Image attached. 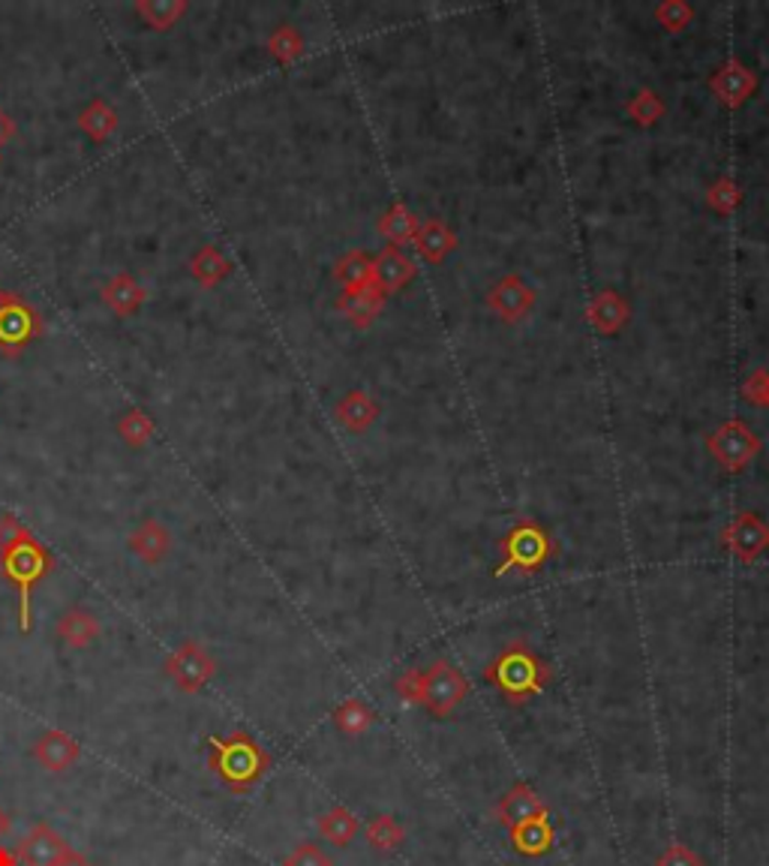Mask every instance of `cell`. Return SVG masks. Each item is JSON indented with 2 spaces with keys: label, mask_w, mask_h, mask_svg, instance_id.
<instances>
[{
  "label": "cell",
  "mask_w": 769,
  "mask_h": 866,
  "mask_svg": "<svg viewBox=\"0 0 769 866\" xmlns=\"http://www.w3.org/2000/svg\"><path fill=\"white\" fill-rule=\"evenodd\" d=\"M556 843V831L550 819L523 821L517 828H511V845L514 852L523 857H542L547 855Z\"/></svg>",
  "instance_id": "4fadbf2b"
},
{
  "label": "cell",
  "mask_w": 769,
  "mask_h": 866,
  "mask_svg": "<svg viewBox=\"0 0 769 866\" xmlns=\"http://www.w3.org/2000/svg\"><path fill=\"white\" fill-rule=\"evenodd\" d=\"M118 433H121V440L130 445H145L154 433H157V424H154V419L147 415V412L142 410H126L124 415H121V422H118Z\"/></svg>",
  "instance_id": "ffe728a7"
},
{
  "label": "cell",
  "mask_w": 769,
  "mask_h": 866,
  "mask_svg": "<svg viewBox=\"0 0 769 866\" xmlns=\"http://www.w3.org/2000/svg\"><path fill=\"white\" fill-rule=\"evenodd\" d=\"M497 819L499 824H505L511 831V828H517L523 821L547 819V803L530 786H514L505 798L499 800Z\"/></svg>",
  "instance_id": "9c48e42d"
},
{
  "label": "cell",
  "mask_w": 769,
  "mask_h": 866,
  "mask_svg": "<svg viewBox=\"0 0 769 866\" xmlns=\"http://www.w3.org/2000/svg\"><path fill=\"white\" fill-rule=\"evenodd\" d=\"M764 542H767V533H764V526H739L736 530V539H734V547L739 551V557L743 559H751L755 554H758L760 547H764Z\"/></svg>",
  "instance_id": "7402d4cb"
},
{
  "label": "cell",
  "mask_w": 769,
  "mask_h": 866,
  "mask_svg": "<svg viewBox=\"0 0 769 866\" xmlns=\"http://www.w3.org/2000/svg\"><path fill=\"white\" fill-rule=\"evenodd\" d=\"M283 866H334V857L319 843H301L286 857Z\"/></svg>",
  "instance_id": "44dd1931"
},
{
  "label": "cell",
  "mask_w": 769,
  "mask_h": 866,
  "mask_svg": "<svg viewBox=\"0 0 769 866\" xmlns=\"http://www.w3.org/2000/svg\"><path fill=\"white\" fill-rule=\"evenodd\" d=\"M136 12L154 31H166L187 12V3L183 0H136Z\"/></svg>",
  "instance_id": "e0dca14e"
},
{
  "label": "cell",
  "mask_w": 769,
  "mask_h": 866,
  "mask_svg": "<svg viewBox=\"0 0 769 866\" xmlns=\"http://www.w3.org/2000/svg\"><path fill=\"white\" fill-rule=\"evenodd\" d=\"M126 545H130V551H133L142 563L157 566V563H163V559L169 557L171 533L159 524L157 518H147V521H142V524L130 533Z\"/></svg>",
  "instance_id": "30bf717a"
},
{
  "label": "cell",
  "mask_w": 769,
  "mask_h": 866,
  "mask_svg": "<svg viewBox=\"0 0 769 866\" xmlns=\"http://www.w3.org/2000/svg\"><path fill=\"white\" fill-rule=\"evenodd\" d=\"M52 569V554L40 539L19 524L15 514L0 518V571L19 590V629L34 626V590Z\"/></svg>",
  "instance_id": "6da1fadb"
},
{
  "label": "cell",
  "mask_w": 769,
  "mask_h": 866,
  "mask_svg": "<svg viewBox=\"0 0 769 866\" xmlns=\"http://www.w3.org/2000/svg\"><path fill=\"white\" fill-rule=\"evenodd\" d=\"M97 635H100V620L85 604H73L57 617V639L67 647H91Z\"/></svg>",
  "instance_id": "8fae6325"
},
{
  "label": "cell",
  "mask_w": 769,
  "mask_h": 866,
  "mask_svg": "<svg viewBox=\"0 0 769 866\" xmlns=\"http://www.w3.org/2000/svg\"><path fill=\"white\" fill-rule=\"evenodd\" d=\"M7 833H10V815H7V812L0 810V840H3Z\"/></svg>",
  "instance_id": "4316f807"
},
{
  "label": "cell",
  "mask_w": 769,
  "mask_h": 866,
  "mask_svg": "<svg viewBox=\"0 0 769 866\" xmlns=\"http://www.w3.org/2000/svg\"><path fill=\"white\" fill-rule=\"evenodd\" d=\"M232 271V265L223 253L216 251L214 244H204L196 251V256L190 259V274L199 280L202 286H214L220 284L226 274Z\"/></svg>",
  "instance_id": "2e32d148"
},
{
  "label": "cell",
  "mask_w": 769,
  "mask_h": 866,
  "mask_svg": "<svg viewBox=\"0 0 769 866\" xmlns=\"http://www.w3.org/2000/svg\"><path fill=\"white\" fill-rule=\"evenodd\" d=\"M487 677H490V684H497L514 704L526 701V698L535 696V692H542L544 680H547L538 659H535L526 647L505 650V653L490 665Z\"/></svg>",
  "instance_id": "3957f363"
},
{
  "label": "cell",
  "mask_w": 769,
  "mask_h": 866,
  "mask_svg": "<svg viewBox=\"0 0 769 866\" xmlns=\"http://www.w3.org/2000/svg\"><path fill=\"white\" fill-rule=\"evenodd\" d=\"M214 770L229 786L244 788L256 786L261 779V774L268 770V755L261 753V746L256 741H249L247 734H232L229 741L214 743Z\"/></svg>",
  "instance_id": "7a4b0ae2"
},
{
  "label": "cell",
  "mask_w": 769,
  "mask_h": 866,
  "mask_svg": "<svg viewBox=\"0 0 769 866\" xmlns=\"http://www.w3.org/2000/svg\"><path fill=\"white\" fill-rule=\"evenodd\" d=\"M102 301H105L118 317H136L142 304L147 301V292L133 274H114L112 280L102 286Z\"/></svg>",
  "instance_id": "7c38bea8"
},
{
  "label": "cell",
  "mask_w": 769,
  "mask_h": 866,
  "mask_svg": "<svg viewBox=\"0 0 769 866\" xmlns=\"http://www.w3.org/2000/svg\"><path fill=\"white\" fill-rule=\"evenodd\" d=\"M464 698L466 680L448 662H436L431 671L421 677L419 701L431 710L433 717H452L454 710L464 704Z\"/></svg>",
  "instance_id": "277c9868"
},
{
  "label": "cell",
  "mask_w": 769,
  "mask_h": 866,
  "mask_svg": "<svg viewBox=\"0 0 769 866\" xmlns=\"http://www.w3.org/2000/svg\"><path fill=\"white\" fill-rule=\"evenodd\" d=\"M656 866H703V861L691 852L689 845L673 843L665 848V855L658 857Z\"/></svg>",
  "instance_id": "603a6c76"
},
{
  "label": "cell",
  "mask_w": 769,
  "mask_h": 866,
  "mask_svg": "<svg viewBox=\"0 0 769 866\" xmlns=\"http://www.w3.org/2000/svg\"><path fill=\"white\" fill-rule=\"evenodd\" d=\"M403 840H406V831L391 815H376L367 824V843L376 852H394L403 845Z\"/></svg>",
  "instance_id": "ac0fdd59"
},
{
  "label": "cell",
  "mask_w": 769,
  "mask_h": 866,
  "mask_svg": "<svg viewBox=\"0 0 769 866\" xmlns=\"http://www.w3.org/2000/svg\"><path fill=\"white\" fill-rule=\"evenodd\" d=\"M40 334V317L31 304L22 298L0 289V349L3 353H19Z\"/></svg>",
  "instance_id": "5b68a950"
},
{
  "label": "cell",
  "mask_w": 769,
  "mask_h": 866,
  "mask_svg": "<svg viewBox=\"0 0 769 866\" xmlns=\"http://www.w3.org/2000/svg\"><path fill=\"white\" fill-rule=\"evenodd\" d=\"M79 126L93 138V142H105L118 130V112L112 103L105 100H91L79 114Z\"/></svg>",
  "instance_id": "9a60e30c"
},
{
  "label": "cell",
  "mask_w": 769,
  "mask_h": 866,
  "mask_svg": "<svg viewBox=\"0 0 769 866\" xmlns=\"http://www.w3.org/2000/svg\"><path fill=\"white\" fill-rule=\"evenodd\" d=\"M69 855V843L52 824H34L19 848L22 866H57Z\"/></svg>",
  "instance_id": "52a82bcc"
},
{
  "label": "cell",
  "mask_w": 769,
  "mask_h": 866,
  "mask_svg": "<svg viewBox=\"0 0 769 866\" xmlns=\"http://www.w3.org/2000/svg\"><path fill=\"white\" fill-rule=\"evenodd\" d=\"M166 671L175 680L178 689L183 692H199L204 686L211 684V677L216 674L214 656L202 647V644H181V647L171 653L166 659Z\"/></svg>",
  "instance_id": "8992f818"
},
{
  "label": "cell",
  "mask_w": 769,
  "mask_h": 866,
  "mask_svg": "<svg viewBox=\"0 0 769 866\" xmlns=\"http://www.w3.org/2000/svg\"><path fill=\"white\" fill-rule=\"evenodd\" d=\"M0 866H22L19 855H12L7 845H0Z\"/></svg>",
  "instance_id": "484cf974"
},
{
  "label": "cell",
  "mask_w": 769,
  "mask_h": 866,
  "mask_svg": "<svg viewBox=\"0 0 769 866\" xmlns=\"http://www.w3.org/2000/svg\"><path fill=\"white\" fill-rule=\"evenodd\" d=\"M12 133H15V124H12V118L3 109H0V148L7 145L12 138Z\"/></svg>",
  "instance_id": "cb8c5ba5"
},
{
  "label": "cell",
  "mask_w": 769,
  "mask_h": 866,
  "mask_svg": "<svg viewBox=\"0 0 769 866\" xmlns=\"http://www.w3.org/2000/svg\"><path fill=\"white\" fill-rule=\"evenodd\" d=\"M34 758L40 762V767H46L52 774H64L79 762V743L73 741L67 731L52 729L40 734V741L34 743Z\"/></svg>",
  "instance_id": "ba28073f"
},
{
  "label": "cell",
  "mask_w": 769,
  "mask_h": 866,
  "mask_svg": "<svg viewBox=\"0 0 769 866\" xmlns=\"http://www.w3.org/2000/svg\"><path fill=\"white\" fill-rule=\"evenodd\" d=\"M57 866H93V864L85 855H79V852H73V848H69V855L64 857V861H60Z\"/></svg>",
  "instance_id": "d4e9b609"
},
{
  "label": "cell",
  "mask_w": 769,
  "mask_h": 866,
  "mask_svg": "<svg viewBox=\"0 0 769 866\" xmlns=\"http://www.w3.org/2000/svg\"><path fill=\"white\" fill-rule=\"evenodd\" d=\"M358 831H361V821H358L355 812L346 810V807H334V810H328L319 819V833H322L331 845H337V848L349 845L352 840L358 836Z\"/></svg>",
  "instance_id": "5bb4252c"
},
{
  "label": "cell",
  "mask_w": 769,
  "mask_h": 866,
  "mask_svg": "<svg viewBox=\"0 0 769 866\" xmlns=\"http://www.w3.org/2000/svg\"><path fill=\"white\" fill-rule=\"evenodd\" d=\"M334 722H337V729L343 731V734H364V731L374 725V713H370V707L364 704V701L349 698V701H343V704L334 710Z\"/></svg>",
  "instance_id": "d6986e66"
}]
</instances>
